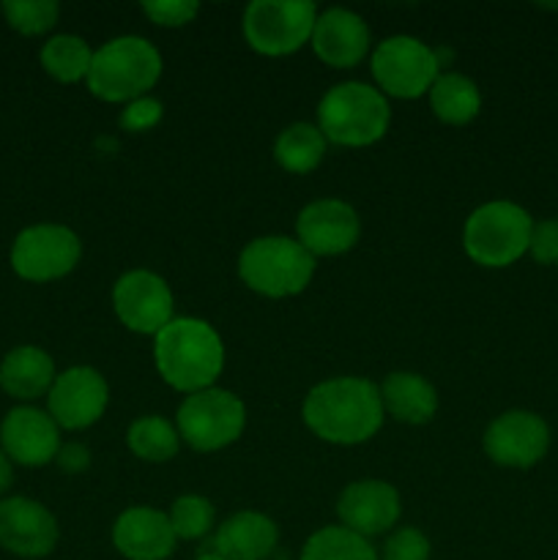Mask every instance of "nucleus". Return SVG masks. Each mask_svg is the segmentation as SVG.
<instances>
[{
    "label": "nucleus",
    "instance_id": "obj_1",
    "mask_svg": "<svg viewBox=\"0 0 558 560\" xmlns=\"http://www.w3.org/2000/svg\"><path fill=\"white\" fill-rule=\"evenodd\" d=\"M301 419L306 430L334 446H359L383 427L381 392L367 377H328L310 388Z\"/></svg>",
    "mask_w": 558,
    "mask_h": 560
},
{
    "label": "nucleus",
    "instance_id": "obj_2",
    "mask_svg": "<svg viewBox=\"0 0 558 560\" xmlns=\"http://www.w3.org/2000/svg\"><path fill=\"white\" fill-rule=\"evenodd\" d=\"M153 361L162 381L189 397L217 386L224 370V342L200 317H173L153 337Z\"/></svg>",
    "mask_w": 558,
    "mask_h": 560
},
{
    "label": "nucleus",
    "instance_id": "obj_3",
    "mask_svg": "<svg viewBox=\"0 0 558 560\" xmlns=\"http://www.w3.org/2000/svg\"><path fill=\"white\" fill-rule=\"evenodd\" d=\"M162 77V55L148 38L118 36L93 49L88 91L107 104H129L151 93Z\"/></svg>",
    "mask_w": 558,
    "mask_h": 560
},
{
    "label": "nucleus",
    "instance_id": "obj_4",
    "mask_svg": "<svg viewBox=\"0 0 558 560\" xmlns=\"http://www.w3.org/2000/svg\"><path fill=\"white\" fill-rule=\"evenodd\" d=\"M392 124L388 98L367 82H339L317 104V129L342 148H367L383 140Z\"/></svg>",
    "mask_w": 558,
    "mask_h": 560
},
{
    "label": "nucleus",
    "instance_id": "obj_5",
    "mask_svg": "<svg viewBox=\"0 0 558 560\" xmlns=\"http://www.w3.org/2000/svg\"><path fill=\"white\" fill-rule=\"evenodd\" d=\"M315 257L288 235H260L239 255V277L266 299H290L310 288L315 277Z\"/></svg>",
    "mask_w": 558,
    "mask_h": 560
},
{
    "label": "nucleus",
    "instance_id": "obj_6",
    "mask_svg": "<svg viewBox=\"0 0 558 560\" xmlns=\"http://www.w3.org/2000/svg\"><path fill=\"white\" fill-rule=\"evenodd\" d=\"M531 230V213L518 202H485L465 219L463 249L476 266L507 268L528 252Z\"/></svg>",
    "mask_w": 558,
    "mask_h": 560
},
{
    "label": "nucleus",
    "instance_id": "obj_7",
    "mask_svg": "<svg viewBox=\"0 0 558 560\" xmlns=\"http://www.w3.org/2000/svg\"><path fill=\"white\" fill-rule=\"evenodd\" d=\"M246 427V408L233 392L211 386L206 392L189 394L178 405L175 430L181 443L191 452L211 454L233 446Z\"/></svg>",
    "mask_w": 558,
    "mask_h": 560
},
{
    "label": "nucleus",
    "instance_id": "obj_8",
    "mask_svg": "<svg viewBox=\"0 0 558 560\" xmlns=\"http://www.w3.org/2000/svg\"><path fill=\"white\" fill-rule=\"evenodd\" d=\"M317 14L312 0H255L244 11V38L266 58H284L310 44Z\"/></svg>",
    "mask_w": 558,
    "mask_h": 560
},
{
    "label": "nucleus",
    "instance_id": "obj_9",
    "mask_svg": "<svg viewBox=\"0 0 558 560\" xmlns=\"http://www.w3.org/2000/svg\"><path fill=\"white\" fill-rule=\"evenodd\" d=\"M370 69L383 96L419 98L430 93L441 74V60L435 49L419 38L392 36L372 49Z\"/></svg>",
    "mask_w": 558,
    "mask_h": 560
},
{
    "label": "nucleus",
    "instance_id": "obj_10",
    "mask_svg": "<svg viewBox=\"0 0 558 560\" xmlns=\"http://www.w3.org/2000/svg\"><path fill=\"white\" fill-rule=\"evenodd\" d=\"M82 257V241L66 224H31L11 244L9 262L25 282H55L69 277Z\"/></svg>",
    "mask_w": 558,
    "mask_h": 560
},
{
    "label": "nucleus",
    "instance_id": "obj_11",
    "mask_svg": "<svg viewBox=\"0 0 558 560\" xmlns=\"http://www.w3.org/2000/svg\"><path fill=\"white\" fill-rule=\"evenodd\" d=\"M113 310L129 331L156 337L173 320L175 299L170 284L159 273L135 268V271L120 273L115 282Z\"/></svg>",
    "mask_w": 558,
    "mask_h": 560
},
{
    "label": "nucleus",
    "instance_id": "obj_12",
    "mask_svg": "<svg viewBox=\"0 0 558 560\" xmlns=\"http://www.w3.org/2000/svg\"><path fill=\"white\" fill-rule=\"evenodd\" d=\"M481 446L501 468L528 470L545 459L550 448V427L531 410H507L487 424Z\"/></svg>",
    "mask_w": 558,
    "mask_h": 560
},
{
    "label": "nucleus",
    "instance_id": "obj_13",
    "mask_svg": "<svg viewBox=\"0 0 558 560\" xmlns=\"http://www.w3.org/2000/svg\"><path fill=\"white\" fill-rule=\"evenodd\" d=\"M109 402V386L93 366H69L47 394V413L60 430L80 432L96 424Z\"/></svg>",
    "mask_w": 558,
    "mask_h": 560
},
{
    "label": "nucleus",
    "instance_id": "obj_14",
    "mask_svg": "<svg viewBox=\"0 0 558 560\" xmlns=\"http://www.w3.org/2000/svg\"><path fill=\"white\" fill-rule=\"evenodd\" d=\"M361 238V219L350 202L323 197L295 217V241L312 257H337L353 249Z\"/></svg>",
    "mask_w": 558,
    "mask_h": 560
},
{
    "label": "nucleus",
    "instance_id": "obj_15",
    "mask_svg": "<svg viewBox=\"0 0 558 560\" xmlns=\"http://www.w3.org/2000/svg\"><path fill=\"white\" fill-rule=\"evenodd\" d=\"M60 528L55 514L33 498L14 495L0 501V547L25 560L47 558L58 547Z\"/></svg>",
    "mask_w": 558,
    "mask_h": 560
},
{
    "label": "nucleus",
    "instance_id": "obj_16",
    "mask_svg": "<svg viewBox=\"0 0 558 560\" xmlns=\"http://www.w3.org/2000/svg\"><path fill=\"white\" fill-rule=\"evenodd\" d=\"M0 448L5 457L25 468H44L55 463L60 448V427L47 410L20 405L0 421Z\"/></svg>",
    "mask_w": 558,
    "mask_h": 560
},
{
    "label": "nucleus",
    "instance_id": "obj_17",
    "mask_svg": "<svg viewBox=\"0 0 558 560\" xmlns=\"http://www.w3.org/2000/svg\"><path fill=\"white\" fill-rule=\"evenodd\" d=\"M399 514H403V503H399V492L394 490L388 481L381 479H361L345 487L339 492L337 501V517L339 525L353 534L364 536H381L397 525Z\"/></svg>",
    "mask_w": 558,
    "mask_h": 560
},
{
    "label": "nucleus",
    "instance_id": "obj_18",
    "mask_svg": "<svg viewBox=\"0 0 558 560\" xmlns=\"http://www.w3.org/2000/svg\"><path fill=\"white\" fill-rule=\"evenodd\" d=\"M310 44L317 58L332 69H353L367 58L372 38L370 27L356 11L337 5L317 14Z\"/></svg>",
    "mask_w": 558,
    "mask_h": 560
},
{
    "label": "nucleus",
    "instance_id": "obj_19",
    "mask_svg": "<svg viewBox=\"0 0 558 560\" xmlns=\"http://www.w3.org/2000/svg\"><path fill=\"white\" fill-rule=\"evenodd\" d=\"M113 545L126 560H167L178 539L167 514L151 506H131L115 520Z\"/></svg>",
    "mask_w": 558,
    "mask_h": 560
},
{
    "label": "nucleus",
    "instance_id": "obj_20",
    "mask_svg": "<svg viewBox=\"0 0 558 560\" xmlns=\"http://www.w3.org/2000/svg\"><path fill=\"white\" fill-rule=\"evenodd\" d=\"M277 545V523L260 512L233 514L213 534V556L222 560H266Z\"/></svg>",
    "mask_w": 558,
    "mask_h": 560
},
{
    "label": "nucleus",
    "instance_id": "obj_21",
    "mask_svg": "<svg viewBox=\"0 0 558 560\" xmlns=\"http://www.w3.org/2000/svg\"><path fill=\"white\" fill-rule=\"evenodd\" d=\"M55 377H58V372H55L53 355L36 345L11 348L0 361V388L20 402L47 397Z\"/></svg>",
    "mask_w": 558,
    "mask_h": 560
},
{
    "label": "nucleus",
    "instance_id": "obj_22",
    "mask_svg": "<svg viewBox=\"0 0 558 560\" xmlns=\"http://www.w3.org/2000/svg\"><path fill=\"white\" fill-rule=\"evenodd\" d=\"M383 413L399 424H430L438 413V392L419 372H392L377 386Z\"/></svg>",
    "mask_w": 558,
    "mask_h": 560
},
{
    "label": "nucleus",
    "instance_id": "obj_23",
    "mask_svg": "<svg viewBox=\"0 0 558 560\" xmlns=\"http://www.w3.org/2000/svg\"><path fill=\"white\" fill-rule=\"evenodd\" d=\"M430 109L441 124L449 126H465L479 115L481 109V93L470 77L460 74V71H443L438 80L432 82L430 93Z\"/></svg>",
    "mask_w": 558,
    "mask_h": 560
},
{
    "label": "nucleus",
    "instance_id": "obj_24",
    "mask_svg": "<svg viewBox=\"0 0 558 560\" xmlns=\"http://www.w3.org/2000/svg\"><path fill=\"white\" fill-rule=\"evenodd\" d=\"M328 140L317 124H290L274 140V162L293 175H306L321 167Z\"/></svg>",
    "mask_w": 558,
    "mask_h": 560
},
{
    "label": "nucleus",
    "instance_id": "obj_25",
    "mask_svg": "<svg viewBox=\"0 0 558 560\" xmlns=\"http://www.w3.org/2000/svg\"><path fill=\"white\" fill-rule=\"evenodd\" d=\"M38 60H42V69L53 80L63 82V85H74V82L88 80V71H91L93 63V49L88 47L82 36L58 33V36L44 42Z\"/></svg>",
    "mask_w": 558,
    "mask_h": 560
},
{
    "label": "nucleus",
    "instance_id": "obj_26",
    "mask_svg": "<svg viewBox=\"0 0 558 560\" xmlns=\"http://www.w3.org/2000/svg\"><path fill=\"white\" fill-rule=\"evenodd\" d=\"M126 443L129 452L142 463H170L175 459L181 448V438L175 424H170L164 416H140L131 421L129 432H126Z\"/></svg>",
    "mask_w": 558,
    "mask_h": 560
},
{
    "label": "nucleus",
    "instance_id": "obj_27",
    "mask_svg": "<svg viewBox=\"0 0 558 560\" xmlns=\"http://www.w3.org/2000/svg\"><path fill=\"white\" fill-rule=\"evenodd\" d=\"M299 560H381L370 539L342 528V525H326L306 539Z\"/></svg>",
    "mask_w": 558,
    "mask_h": 560
},
{
    "label": "nucleus",
    "instance_id": "obj_28",
    "mask_svg": "<svg viewBox=\"0 0 558 560\" xmlns=\"http://www.w3.org/2000/svg\"><path fill=\"white\" fill-rule=\"evenodd\" d=\"M170 525H173L175 539L197 541L213 530V520H217V509L206 495H181L175 498L170 506Z\"/></svg>",
    "mask_w": 558,
    "mask_h": 560
},
{
    "label": "nucleus",
    "instance_id": "obj_29",
    "mask_svg": "<svg viewBox=\"0 0 558 560\" xmlns=\"http://www.w3.org/2000/svg\"><path fill=\"white\" fill-rule=\"evenodd\" d=\"M0 11L9 27L22 36H44L60 16V5L55 0H5Z\"/></svg>",
    "mask_w": 558,
    "mask_h": 560
},
{
    "label": "nucleus",
    "instance_id": "obj_30",
    "mask_svg": "<svg viewBox=\"0 0 558 560\" xmlns=\"http://www.w3.org/2000/svg\"><path fill=\"white\" fill-rule=\"evenodd\" d=\"M430 556H432L430 539H427L419 528H410V525H405V528L392 530V534L386 536V541H383V547H381V556L377 558L381 560H430Z\"/></svg>",
    "mask_w": 558,
    "mask_h": 560
},
{
    "label": "nucleus",
    "instance_id": "obj_31",
    "mask_svg": "<svg viewBox=\"0 0 558 560\" xmlns=\"http://www.w3.org/2000/svg\"><path fill=\"white\" fill-rule=\"evenodd\" d=\"M142 14L159 27H184L195 22L200 3L195 0H153V3L140 5Z\"/></svg>",
    "mask_w": 558,
    "mask_h": 560
},
{
    "label": "nucleus",
    "instance_id": "obj_32",
    "mask_svg": "<svg viewBox=\"0 0 558 560\" xmlns=\"http://www.w3.org/2000/svg\"><path fill=\"white\" fill-rule=\"evenodd\" d=\"M164 109H162V102L153 96H142V98H135V102H129L124 107V113H120L118 124L124 131H135V135H140V131H151L153 126L162 120Z\"/></svg>",
    "mask_w": 558,
    "mask_h": 560
},
{
    "label": "nucleus",
    "instance_id": "obj_33",
    "mask_svg": "<svg viewBox=\"0 0 558 560\" xmlns=\"http://www.w3.org/2000/svg\"><path fill=\"white\" fill-rule=\"evenodd\" d=\"M528 255L539 266H558V219L534 222L528 241Z\"/></svg>",
    "mask_w": 558,
    "mask_h": 560
},
{
    "label": "nucleus",
    "instance_id": "obj_34",
    "mask_svg": "<svg viewBox=\"0 0 558 560\" xmlns=\"http://www.w3.org/2000/svg\"><path fill=\"white\" fill-rule=\"evenodd\" d=\"M55 465H58L63 474L77 476L82 474V470L91 468V452H88V446H82V443H60Z\"/></svg>",
    "mask_w": 558,
    "mask_h": 560
},
{
    "label": "nucleus",
    "instance_id": "obj_35",
    "mask_svg": "<svg viewBox=\"0 0 558 560\" xmlns=\"http://www.w3.org/2000/svg\"><path fill=\"white\" fill-rule=\"evenodd\" d=\"M11 485H14V463H11L3 454V448H0V495L9 492Z\"/></svg>",
    "mask_w": 558,
    "mask_h": 560
},
{
    "label": "nucleus",
    "instance_id": "obj_36",
    "mask_svg": "<svg viewBox=\"0 0 558 560\" xmlns=\"http://www.w3.org/2000/svg\"><path fill=\"white\" fill-rule=\"evenodd\" d=\"M195 560H222V558L213 556V552H206V556H200V558H195Z\"/></svg>",
    "mask_w": 558,
    "mask_h": 560
}]
</instances>
